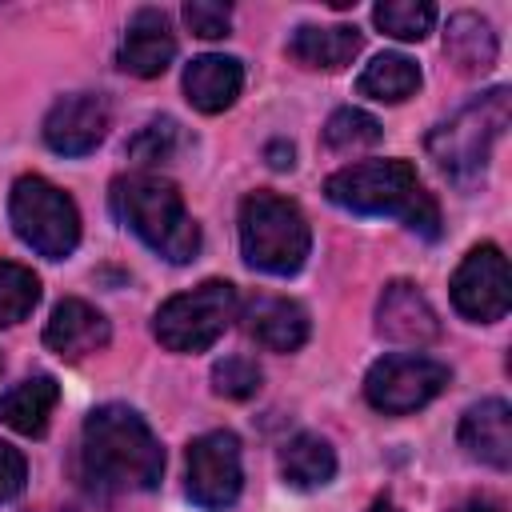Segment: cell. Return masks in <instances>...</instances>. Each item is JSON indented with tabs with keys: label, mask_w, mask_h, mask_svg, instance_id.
<instances>
[{
	"label": "cell",
	"mask_w": 512,
	"mask_h": 512,
	"mask_svg": "<svg viewBox=\"0 0 512 512\" xmlns=\"http://www.w3.org/2000/svg\"><path fill=\"white\" fill-rule=\"evenodd\" d=\"M80 468L92 492H152L164 472V448L128 404H100L80 432Z\"/></svg>",
	"instance_id": "obj_1"
},
{
	"label": "cell",
	"mask_w": 512,
	"mask_h": 512,
	"mask_svg": "<svg viewBox=\"0 0 512 512\" xmlns=\"http://www.w3.org/2000/svg\"><path fill=\"white\" fill-rule=\"evenodd\" d=\"M324 196L356 216H400L412 232L436 240L440 208L420 188V176L408 160H360L324 180Z\"/></svg>",
	"instance_id": "obj_2"
},
{
	"label": "cell",
	"mask_w": 512,
	"mask_h": 512,
	"mask_svg": "<svg viewBox=\"0 0 512 512\" xmlns=\"http://www.w3.org/2000/svg\"><path fill=\"white\" fill-rule=\"evenodd\" d=\"M112 212L116 220L136 232L156 256L168 264H188L200 252V224L184 208V196L172 180L152 176V172H132L112 180Z\"/></svg>",
	"instance_id": "obj_3"
},
{
	"label": "cell",
	"mask_w": 512,
	"mask_h": 512,
	"mask_svg": "<svg viewBox=\"0 0 512 512\" xmlns=\"http://www.w3.org/2000/svg\"><path fill=\"white\" fill-rule=\"evenodd\" d=\"M508 116H512L508 88H488V92L472 96L456 116H448L444 124H436L428 132V156L452 184L476 188L484 180L492 144L508 128Z\"/></svg>",
	"instance_id": "obj_4"
},
{
	"label": "cell",
	"mask_w": 512,
	"mask_h": 512,
	"mask_svg": "<svg viewBox=\"0 0 512 512\" xmlns=\"http://www.w3.org/2000/svg\"><path fill=\"white\" fill-rule=\"evenodd\" d=\"M308 248L312 232L292 200L276 192H252L240 204V252L256 272L292 276L304 268Z\"/></svg>",
	"instance_id": "obj_5"
},
{
	"label": "cell",
	"mask_w": 512,
	"mask_h": 512,
	"mask_svg": "<svg viewBox=\"0 0 512 512\" xmlns=\"http://www.w3.org/2000/svg\"><path fill=\"white\" fill-rule=\"evenodd\" d=\"M8 220L16 236L44 260H64L80 244V212L72 196L44 176H20L12 184Z\"/></svg>",
	"instance_id": "obj_6"
},
{
	"label": "cell",
	"mask_w": 512,
	"mask_h": 512,
	"mask_svg": "<svg viewBox=\"0 0 512 512\" xmlns=\"http://www.w3.org/2000/svg\"><path fill=\"white\" fill-rule=\"evenodd\" d=\"M240 300L228 280H204L156 308L152 332L168 352H204L236 320Z\"/></svg>",
	"instance_id": "obj_7"
},
{
	"label": "cell",
	"mask_w": 512,
	"mask_h": 512,
	"mask_svg": "<svg viewBox=\"0 0 512 512\" xmlns=\"http://www.w3.org/2000/svg\"><path fill=\"white\" fill-rule=\"evenodd\" d=\"M444 384H448V368L440 360L416 356V352H392L368 368L364 396L384 416H408L428 400H436Z\"/></svg>",
	"instance_id": "obj_8"
},
{
	"label": "cell",
	"mask_w": 512,
	"mask_h": 512,
	"mask_svg": "<svg viewBox=\"0 0 512 512\" xmlns=\"http://www.w3.org/2000/svg\"><path fill=\"white\" fill-rule=\"evenodd\" d=\"M244 488V464H240V440L228 428L204 432L188 444V496L204 512H224L240 500Z\"/></svg>",
	"instance_id": "obj_9"
},
{
	"label": "cell",
	"mask_w": 512,
	"mask_h": 512,
	"mask_svg": "<svg viewBox=\"0 0 512 512\" xmlns=\"http://www.w3.org/2000/svg\"><path fill=\"white\" fill-rule=\"evenodd\" d=\"M448 288H452V304L460 316H468L476 324L504 320V312L512 304V280H508L504 252L496 244H476L452 272Z\"/></svg>",
	"instance_id": "obj_10"
},
{
	"label": "cell",
	"mask_w": 512,
	"mask_h": 512,
	"mask_svg": "<svg viewBox=\"0 0 512 512\" xmlns=\"http://www.w3.org/2000/svg\"><path fill=\"white\" fill-rule=\"evenodd\" d=\"M112 124V108L100 92L60 96L44 116V144L60 156H88Z\"/></svg>",
	"instance_id": "obj_11"
},
{
	"label": "cell",
	"mask_w": 512,
	"mask_h": 512,
	"mask_svg": "<svg viewBox=\"0 0 512 512\" xmlns=\"http://www.w3.org/2000/svg\"><path fill=\"white\" fill-rule=\"evenodd\" d=\"M376 332L392 344L420 348V344H432L440 336V320L416 284L392 280V284H384L380 304H376Z\"/></svg>",
	"instance_id": "obj_12"
},
{
	"label": "cell",
	"mask_w": 512,
	"mask_h": 512,
	"mask_svg": "<svg viewBox=\"0 0 512 512\" xmlns=\"http://www.w3.org/2000/svg\"><path fill=\"white\" fill-rule=\"evenodd\" d=\"M108 340H112V328L104 312H96L88 300H76V296H64L44 324V344L64 360H84L108 348Z\"/></svg>",
	"instance_id": "obj_13"
},
{
	"label": "cell",
	"mask_w": 512,
	"mask_h": 512,
	"mask_svg": "<svg viewBox=\"0 0 512 512\" xmlns=\"http://www.w3.org/2000/svg\"><path fill=\"white\" fill-rule=\"evenodd\" d=\"M176 56V36L164 20V12L156 8H140L132 20H128V32H124V44L116 52V64L128 72V76H140V80H152L160 76Z\"/></svg>",
	"instance_id": "obj_14"
},
{
	"label": "cell",
	"mask_w": 512,
	"mask_h": 512,
	"mask_svg": "<svg viewBox=\"0 0 512 512\" xmlns=\"http://www.w3.org/2000/svg\"><path fill=\"white\" fill-rule=\"evenodd\" d=\"M460 444L472 460L488 468H512V408L500 396L472 404L460 416Z\"/></svg>",
	"instance_id": "obj_15"
},
{
	"label": "cell",
	"mask_w": 512,
	"mask_h": 512,
	"mask_svg": "<svg viewBox=\"0 0 512 512\" xmlns=\"http://www.w3.org/2000/svg\"><path fill=\"white\" fill-rule=\"evenodd\" d=\"M240 88H244V64L236 56L208 52V56H196L184 68V96H188V104L196 112L216 116V112L232 108L236 96H240Z\"/></svg>",
	"instance_id": "obj_16"
},
{
	"label": "cell",
	"mask_w": 512,
	"mask_h": 512,
	"mask_svg": "<svg viewBox=\"0 0 512 512\" xmlns=\"http://www.w3.org/2000/svg\"><path fill=\"white\" fill-rule=\"evenodd\" d=\"M364 48V36L356 24H332V28H320V24H300L288 40V52L296 64L304 68H320V72H340L348 68Z\"/></svg>",
	"instance_id": "obj_17"
},
{
	"label": "cell",
	"mask_w": 512,
	"mask_h": 512,
	"mask_svg": "<svg viewBox=\"0 0 512 512\" xmlns=\"http://www.w3.org/2000/svg\"><path fill=\"white\" fill-rule=\"evenodd\" d=\"M308 312L288 296H260L248 308V332L268 352H296L308 340Z\"/></svg>",
	"instance_id": "obj_18"
},
{
	"label": "cell",
	"mask_w": 512,
	"mask_h": 512,
	"mask_svg": "<svg viewBox=\"0 0 512 512\" xmlns=\"http://www.w3.org/2000/svg\"><path fill=\"white\" fill-rule=\"evenodd\" d=\"M56 400H60V384L52 376H44V372L28 376L0 396V424H8L20 436H44L48 420L56 412Z\"/></svg>",
	"instance_id": "obj_19"
},
{
	"label": "cell",
	"mask_w": 512,
	"mask_h": 512,
	"mask_svg": "<svg viewBox=\"0 0 512 512\" xmlns=\"http://www.w3.org/2000/svg\"><path fill=\"white\" fill-rule=\"evenodd\" d=\"M444 52L460 72H488L496 64L500 44L484 16L456 12V16H448V28H444Z\"/></svg>",
	"instance_id": "obj_20"
},
{
	"label": "cell",
	"mask_w": 512,
	"mask_h": 512,
	"mask_svg": "<svg viewBox=\"0 0 512 512\" xmlns=\"http://www.w3.org/2000/svg\"><path fill=\"white\" fill-rule=\"evenodd\" d=\"M280 476L292 484V488H324L332 476H336V452L324 436L316 432H300L284 444L280 452Z\"/></svg>",
	"instance_id": "obj_21"
},
{
	"label": "cell",
	"mask_w": 512,
	"mask_h": 512,
	"mask_svg": "<svg viewBox=\"0 0 512 512\" xmlns=\"http://www.w3.org/2000/svg\"><path fill=\"white\" fill-rule=\"evenodd\" d=\"M416 88H420V68L404 52H380L372 64H364V72L356 80V92L372 96L380 104H400V100L416 96Z\"/></svg>",
	"instance_id": "obj_22"
},
{
	"label": "cell",
	"mask_w": 512,
	"mask_h": 512,
	"mask_svg": "<svg viewBox=\"0 0 512 512\" xmlns=\"http://www.w3.org/2000/svg\"><path fill=\"white\" fill-rule=\"evenodd\" d=\"M372 20L392 40H424L436 24V8L428 0H384L372 8Z\"/></svg>",
	"instance_id": "obj_23"
},
{
	"label": "cell",
	"mask_w": 512,
	"mask_h": 512,
	"mask_svg": "<svg viewBox=\"0 0 512 512\" xmlns=\"http://www.w3.org/2000/svg\"><path fill=\"white\" fill-rule=\"evenodd\" d=\"M40 304V280L32 268L0 260V328L20 324L32 316V308Z\"/></svg>",
	"instance_id": "obj_24"
},
{
	"label": "cell",
	"mask_w": 512,
	"mask_h": 512,
	"mask_svg": "<svg viewBox=\"0 0 512 512\" xmlns=\"http://www.w3.org/2000/svg\"><path fill=\"white\" fill-rule=\"evenodd\" d=\"M380 136H384L380 120L360 112V108H336L324 124V144L332 152H360V148L380 144Z\"/></svg>",
	"instance_id": "obj_25"
},
{
	"label": "cell",
	"mask_w": 512,
	"mask_h": 512,
	"mask_svg": "<svg viewBox=\"0 0 512 512\" xmlns=\"http://www.w3.org/2000/svg\"><path fill=\"white\" fill-rule=\"evenodd\" d=\"M176 144H180L176 120L156 116V120H148V124L128 140L124 152H128V160H136V164H164V160H172Z\"/></svg>",
	"instance_id": "obj_26"
},
{
	"label": "cell",
	"mask_w": 512,
	"mask_h": 512,
	"mask_svg": "<svg viewBox=\"0 0 512 512\" xmlns=\"http://www.w3.org/2000/svg\"><path fill=\"white\" fill-rule=\"evenodd\" d=\"M260 380H264L260 364L248 360V356H224V360L212 364V388H216V396L248 400V396L260 392Z\"/></svg>",
	"instance_id": "obj_27"
},
{
	"label": "cell",
	"mask_w": 512,
	"mask_h": 512,
	"mask_svg": "<svg viewBox=\"0 0 512 512\" xmlns=\"http://www.w3.org/2000/svg\"><path fill=\"white\" fill-rule=\"evenodd\" d=\"M184 24L204 40H220L232 28V8L212 4V0H192V4H184Z\"/></svg>",
	"instance_id": "obj_28"
},
{
	"label": "cell",
	"mask_w": 512,
	"mask_h": 512,
	"mask_svg": "<svg viewBox=\"0 0 512 512\" xmlns=\"http://www.w3.org/2000/svg\"><path fill=\"white\" fill-rule=\"evenodd\" d=\"M24 476H28L24 456H20V452H16L8 440H0V504H8L12 496H20Z\"/></svg>",
	"instance_id": "obj_29"
},
{
	"label": "cell",
	"mask_w": 512,
	"mask_h": 512,
	"mask_svg": "<svg viewBox=\"0 0 512 512\" xmlns=\"http://www.w3.org/2000/svg\"><path fill=\"white\" fill-rule=\"evenodd\" d=\"M268 164L280 168V172L292 168V164H296V160H292V144H268Z\"/></svg>",
	"instance_id": "obj_30"
},
{
	"label": "cell",
	"mask_w": 512,
	"mask_h": 512,
	"mask_svg": "<svg viewBox=\"0 0 512 512\" xmlns=\"http://www.w3.org/2000/svg\"><path fill=\"white\" fill-rule=\"evenodd\" d=\"M456 512H500L496 504H488V500H472V504H460Z\"/></svg>",
	"instance_id": "obj_31"
},
{
	"label": "cell",
	"mask_w": 512,
	"mask_h": 512,
	"mask_svg": "<svg viewBox=\"0 0 512 512\" xmlns=\"http://www.w3.org/2000/svg\"><path fill=\"white\" fill-rule=\"evenodd\" d=\"M368 512H400V508H396V504H392L388 496H380V500H376V504H372Z\"/></svg>",
	"instance_id": "obj_32"
}]
</instances>
